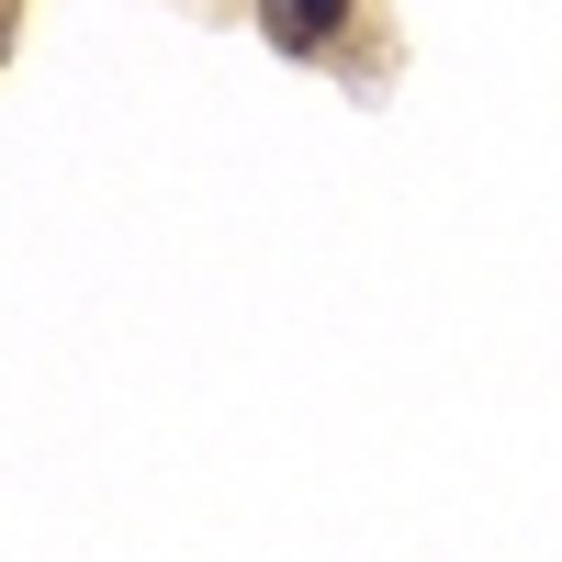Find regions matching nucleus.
<instances>
[{
  "mask_svg": "<svg viewBox=\"0 0 562 562\" xmlns=\"http://www.w3.org/2000/svg\"><path fill=\"white\" fill-rule=\"evenodd\" d=\"M349 23H360V0H259V34L281 57H338Z\"/></svg>",
  "mask_w": 562,
  "mask_h": 562,
  "instance_id": "1",
  "label": "nucleus"
}]
</instances>
